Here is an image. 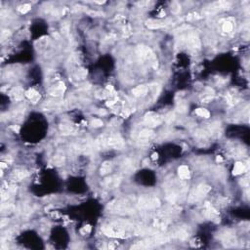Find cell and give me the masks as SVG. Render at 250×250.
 <instances>
[{
	"label": "cell",
	"instance_id": "1",
	"mask_svg": "<svg viewBox=\"0 0 250 250\" xmlns=\"http://www.w3.org/2000/svg\"><path fill=\"white\" fill-rule=\"evenodd\" d=\"M104 233L109 237L116 238H128L133 233H137L132 225L123 222H113L105 226L103 229Z\"/></svg>",
	"mask_w": 250,
	"mask_h": 250
},
{
	"label": "cell",
	"instance_id": "2",
	"mask_svg": "<svg viewBox=\"0 0 250 250\" xmlns=\"http://www.w3.org/2000/svg\"><path fill=\"white\" fill-rule=\"evenodd\" d=\"M133 203H134V198L132 197L118 199V200H114L111 202V204L108 205V209H111L112 212L124 214V213L130 212V210L133 207Z\"/></svg>",
	"mask_w": 250,
	"mask_h": 250
},
{
	"label": "cell",
	"instance_id": "3",
	"mask_svg": "<svg viewBox=\"0 0 250 250\" xmlns=\"http://www.w3.org/2000/svg\"><path fill=\"white\" fill-rule=\"evenodd\" d=\"M99 144H101L102 147H108L112 149H120L124 147V142L120 136L118 135H111L108 137H103L98 141Z\"/></svg>",
	"mask_w": 250,
	"mask_h": 250
},
{
	"label": "cell",
	"instance_id": "4",
	"mask_svg": "<svg viewBox=\"0 0 250 250\" xmlns=\"http://www.w3.org/2000/svg\"><path fill=\"white\" fill-rule=\"evenodd\" d=\"M140 208L143 209H153L160 206V200L157 197L151 196H143L139 198L137 202Z\"/></svg>",
	"mask_w": 250,
	"mask_h": 250
},
{
	"label": "cell",
	"instance_id": "5",
	"mask_svg": "<svg viewBox=\"0 0 250 250\" xmlns=\"http://www.w3.org/2000/svg\"><path fill=\"white\" fill-rule=\"evenodd\" d=\"M210 191H211V187H210L209 185H206V184L199 185V186L192 193L191 196H189V202L193 203V202L200 200V199L205 197Z\"/></svg>",
	"mask_w": 250,
	"mask_h": 250
},
{
	"label": "cell",
	"instance_id": "6",
	"mask_svg": "<svg viewBox=\"0 0 250 250\" xmlns=\"http://www.w3.org/2000/svg\"><path fill=\"white\" fill-rule=\"evenodd\" d=\"M138 55L142 59L149 60V61H151L152 64H153V67L154 68H157V61H156V57H154L153 51L149 47H147V46H139L138 47Z\"/></svg>",
	"mask_w": 250,
	"mask_h": 250
},
{
	"label": "cell",
	"instance_id": "7",
	"mask_svg": "<svg viewBox=\"0 0 250 250\" xmlns=\"http://www.w3.org/2000/svg\"><path fill=\"white\" fill-rule=\"evenodd\" d=\"M161 117L154 112H149L145 116V124L149 127L158 126L161 123Z\"/></svg>",
	"mask_w": 250,
	"mask_h": 250
},
{
	"label": "cell",
	"instance_id": "8",
	"mask_svg": "<svg viewBox=\"0 0 250 250\" xmlns=\"http://www.w3.org/2000/svg\"><path fill=\"white\" fill-rule=\"evenodd\" d=\"M64 91H66V85H64V82H59L58 84L55 85V86H52L50 88L48 93L51 95V96L60 97L64 93Z\"/></svg>",
	"mask_w": 250,
	"mask_h": 250
},
{
	"label": "cell",
	"instance_id": "9",
	"mask_svg": "<svg viewBox=\"0 0 250 250\" xmlns=\"http://www.w3.org/2000/svg\"><path fill=\"white\" fill-rule=\"evenodd\" d=\"M187 43L193 49L200 48V40H199V37L196 32H192L189 34L187 38Z\"/></svg>",
	"mask_w": 250,
	"mask_h": 250
},
{
	"label": "cell",
	"instance_id": "10",
	"mask_svg": "<svg viewBox=\"0 0 250 250\" xmlns=\"http://www.w3.org/2000/svg\"><path fill=\"white\" fill-rule=\"evenodd\" d=\"M205 214L208 219L214 220V221L219 218V212L209 202L205 203Z\"/></svg>",
	"mask_w": 250,
	"mask_h": 250
},
{
	"label": "cell",
	"instance_id": "11",
	"mask_svg": "<svg viewBox=\"0 0 250 250\" xmlns=\"http://www.w3.org/2000/svg\"><path fill=\"white\" fill-rule=\"evenodd\" d=\"M149 87L147 85H139L132 90V94L135 97H144L148 94Z\"/></svg>",
	"mask_w": 250,
	"mask_h": 250
},
{
	"label": "cell",
	"instance_id": "12",
	"mask_svg": "<svg viewBox=\"0 0 250 250\" xmlns=\"http://www.w3.org/2000/svg\"><path fill=\"white\" fill-rule=\"evenodd\" d=\"M24 95H26L29 100H31L33 104H36L39 101V99H40V95H39L36 90H34L33 88H29Z\"/></svg>",
	"mask_w": 250,
	"mask_h": 250
},
{
	"label": "cell",
	"instance_id": "13",
	"mask_svg": "<svg viewBox=\"0 0 250 250\" xmlns=\"http://www.w3.org/2000/svg\"><path fill=\"white\" fill-rule=\"evenodd\" d=\"M178 175L183 180H188L191 177V172L187 165H181L178 168Z\"/></svg>",
	"mask_w": 250,
	"mask_h": 250
},
{
	"label": "cell",
	"instance_id": "14",
	"mask_svg": "<svg viewBox=\"0 0 250 250\" xmlns=\"http://www.w3.org/2000/svg\"><path fill=\"white\" fill-rule=\"evenodd\" d=\"M10 96H11L15 101H22L24 98V92L22 89L20 88H14L11 92H10Z\"/></svg>",
	"mask_w": 250,
	"mask_h": 250
},
{
	"label": "cell",
	"instance_id": "15",
	"mask_svg": "<svg viewBox=\"0 0 250 250\" xmlns=\"http://www.w3.org/2000/svg\"><path fill=\"white\" fill-rule=\"evenodd\" d=\"M245 169H246V167L242 162H237L236 164H234L233 169V175L237 176V175H239V174H242L245 172Z\"/></svg>",
	"mask_w": 250,
	"mask_h": 250
},
{
	"label": "cell",
	"instance_id": "16",
	"mask_svg": "<svg viewBox=\"0 0 250 250\" xmlns=\"http://www.w3.org/2000/svg\"><path fill=\"white\" fill-rule=\"evenodd\" d=\"M153 131L152 129H144L142 130L141 132H140V135H139V137L141 140H145V141H148V140H149L152 137H153Z\"/></svg>",
	"mask_w": 250,
	"mask_h": 250
},
{
	"label": "cell",
	"instance_id": "17",
	"mask_svg": "<svg viewBox=\"0 0 250 250\" xmlns=\"http://www.w3.org/2000/svg\"><path fill=\"white\" fill-rule=\"evenodd\" d=\"M28 176V172L26 170H16L13 174V178L15 181H22Z\"/></svg>",
	"mask_w": 250,
	"mask_h": 250
},
{
	"label": "cell",
	"instance_id": "18",
	"mask_svg": "<svg viewBox=\"0 0 250 250\" xmlns=\"http://www.w3.org/2000/svg\"><path fill=\"white\" fill-rule=\"evenodd\" d=\"M119 182H120V180L117 177H111L106 180V186L109 189H113L116 188V186H118Z\"/></svg>",
	"mask_w": 250,
	"mask_h": 250
},
{
	"label": "cell",
	"instance_id": "19",
	"mask_svg": "<svg viewBox=\"0 0 250 250\" xmlns=\"http://www.w3.org/2000/svg\"><path fill=\"white\" fill-rule=\"evenodd\" d=\"M112 164L109 161H106L102 164L101 167V175H107L112 171Z\"/></svg>",
	"mask_w": 250,
	"mask_h": 250
},
{
	"label": "cell",
	"instance_id": "20",
	"mask_svg": "<svg viewBox=\"0 0 250 250\" xmlns=\"http://www.w3.org/2000/svg\"><path fill=\"white\" fill-rule=\"evenodd\" d=\"M147 26H148L149 28L157 29V28H164V27H165V24H164V23H156V22H153V21H149V22L147 23Z\"/></svg>",
	"mask_w": 250,
	"mask_h": 250
},
{
	"label": "cell",
	"instance_id": "21",
	"mask_svg": "<svg viewBox=\"0 0 250 250\" xmlns=\"http://www.w3.org/2000/svg\"><path fill=\"white\" fill-rule=\"evenodd\" d=\"M196 113L200 117H204V118H209L210 117V112L207 111L206 108H199L196 109Z\"/></svg>",
	"mask_w": 250,
	"mask_h": 250
},
{
	"label": "cell",
	"instance_id": "22",
	"mask_svg": "<svg viewBox=\"0 0 250 250\" xmlns=\"http://www.w3.org/2000/svg\"><path fill=\"white\" fill-rule=\"evenodd\" d=\"M170 8H171V12L175 15L179 14L180 11H181V5L177 1H173L171 5H170Z\"/></svg>",
	"mask_w": 250,
	"mask_h": 250
},
{
	"label": "cell",
	"instance_id": "23",
	"mask_svg": "<svg viewBox=\"0 0 250 250\" xmlns=\"http://www.w3.org/2000/svg\"><path fill=\"white\" fill-rule=\"evenodd\" d=\"M222 29H223V31L225 33H230V32H232L233 31V24L231 22H229V21H226L224 24H223V26H222Z\"/></svg>",
	"mask_w": 250,
	"mask_h": 250
},
{
	"label": "cell",
	"instance_id": "24",
	"mask_svg": "<svg viewBox=\"0 0 250 250\" xmlns=\"http://www.w3.org/2000/svg\"><path fill=\"white\" fill-rule=\"evenodd\" d=\"M31 4H24V5H21V6L18 7V11L21 14H26L31 10Z\"/></svg>",
	"mask_w": 250,
	"mask_h": 250
},
{
	"label": "cell",
	"instance_id": "25",
	"mask_svg": "<svg viewBox=\"0 0 250 250\" xmlns=\"http://www.w3.org/2000/svg\"><path fill=\"white\" fill-rule=\"evenodd\" d=\"M61 130L63 131L64 134H71L72 132V127L69 126V125H66V124H62L61 126H60Z\"/></svg>",
	"mask_w": 250,
	"mask_h": 250
},
{
	"label": "cell",
	"instance_id": "26",
	"mask_svg": "<svg viewBox=\"0 0 250 250\" xmlns=\"http://www.w3.org/2000/svg\"><path fill=\"white\" fill-rule=\"evenodd\" d=\"M64 161V156H56L54 157V163L56 164V165L60 166L62 165Z\"/></svg>",
	"mask_w": 250,
	"mask_h": 250
},
{
	"label": "cell",
	"instance_id": "27",
	"mask_svg": "<svg viewBox=\"0 0 250 250\" xmlns=\"http://www.w3.org/2000/svg\"><path fill=\"white\" fill-rule=\"evenodd\" d=\"M92 126L93 127H101L103 126V121L101 120V119H94V120L92 121Z\"/></svg>",
	"mask_w": 250,
	"mask_h": 250
},
{
	"label": "cell",
	"instance_id": "28",
	"mask_svg": "<svg viewBox=\"0 0 250 250\" xmlns=\"http://www.w3.org/2000/svg\"><path fill=\"white\" fill-rule=\"evenodd\" d=\"M10 34H11L10 31H7V29H4V31H1V39H2V41H4L5 39H7Z\"/></svg>",
	"mask_w": 250,
	"mask_h": 250
},
{
	"label": "cell",
	"instance_id": "29",
	"mask_svg": "<svg viewBox=\"0 0 250 250\" xmlns=\"http://www.w3.org/2000/svg\"><path fill=\"white\" fill-rule=\"evenodd\" d=\"M199 18V16H198V14L197 13H196V12H193V13H191L188 16V18H187V20L188 21H193V20H197V19H198Z\"/></svg>",
	"mask_w": 250,
	"mask_h": 250
},
{
	"label": "cell",
	"instance_id": "30",
	"mask_svg": "<svg viewBox=\"0 0 250 250\" xmlns=\"http://www.w3.org/2000/svg\"><path fill=\"white\" fill-rule=\"evenodd\" d=\"M90 232H91V226L90 225H86V226H84L83 230H81V233H89Z\"/></svg>",
	"mask_w": 250,
	"mask_h": 250
},
{
	"label": "cell",
	"instance_id": "31",
	"mask_svg": "<svg viewBox=\"0 0 250 250\" xmlns=\"http://www.w3.org/2000/svg\"><path fill=\"white\" fill-rule=\"evenodd\" d=\"M87 13L92 17H98V16H102L103 15L101 12H96V11H88Z\"/></svg>",
	"mask_w": 250,
	"mask_h": 250
},
{
	"label": "cell",
	"instance_id": "32",
	"mask_svg": "<svg viewBox=\"0 0 250 250\" xmlns=\"http://www.w3.org/2000/svg\"><path fill=\"white\" fill-rule=\"evenodd\" d=\"M177 109H178V112H186V109H187V106H186V105H180V106L177 108Z\"/></svg>",
	"mask_w": 250,
	"mask_h": 250
},
{
	"label": "cell",
	"instance_id": "33",
	"mask_svg": "<svg viewBox=\"0 0 250 250\" xmlns=\"http://www.w3.org/2000/svg\"><path fill=\"white\" fill-rule=\"evenodd\" d=\"M6 225H8V219H2L1 220V223H0V227L1 228H4L5 226H6Z\"/></svg>",
	"mask_w": 250,
	"mask_h": 250
},
{
	"label": "cell",
	"instance_id": "34",
	"mask_svg": "<svg viewBox=\"0 0 250 250\" xmlns=\"http://www.w3.org/2000/svg\"><path fill=\"white\" fill-rule=\"evenodd\" d=\"M116 102L114 101V100H111V101H108V102H107V106H108V107H112V106H113V105L116 104Z\"/></svg>",
	"mask_w": 250,
	"mask_h": 250
},
{
	"label": "cell",
	"instance_id": "35",
	"mask_svg": "<svg viewBox=\"0 0 250 250\" xmlns=\"http://www.w3.org/2000/svg\"><path fill=\"white\" fill-rule=\"evenodd\" d=\"M11 128H12V129H13L14 131L16 132V133H19V131H20V128H19V126H12Z\"/></svg>",
	"mask_w": 250,
	"mask_h": 250
},
{
	"label": "cell",
	"instance_id": "36",
	"mask_svg": "<svg viewBox=\"0 0 250 250\" xmlns=\"http://www.w3.org/2000/svg\"><path fill=\"white\" fill-rule=\"evenodd\" d=\"M211 100H212V97H208V98L203 99V100H202V102H204V103H208L209 101H211Z\"/></svg>",
	"mask_w": 250,
	"mask_h": 250
},
{
	"label": "cell",
	"instance_id": "37",
	"mask_svg": "<svg viewBox=\"0 0 250 250\" xmlns=\"http://www.w3.org/2000/svg\"><path fill=\"white\" fill-rule=\"evenodd\" d=\"M7 165H6V163H4V162H1V168L2 169H4L5 167H6Z\"/></svg>",
	"mask_w": 250,
	"mask_h": 250
},
{
	"label": "cell",
	"instance_id": "38",
	"mask_svg": "<svg viewBox=\"0 0 250 250\" xmlns=\"http://www.w3.org/2000/svg\"><path fill=\"white\" fill-rule=\"evenodd\" d=\"M216 160H217L218 162H220V161H222V160H223V158H222L221 156H218V157H217V159H216Z\"/></svg>",
	"mask_w": 250,
	"mask_h": 250
},
{
	"label": "cell",
	"instance_id": "39",
	"mask_svg": "<svg viewBox=\"0 0 250 250\" xmlns=\"http://www.w3.org/2000/svg\"><path fill=\"white\" fill-rule=\"evenodd\" d=\"M106 113H107V112H105V111H100V112H99V114H106Z\"/></svg>",
	"mask_w": 250,
	"mask_h": 250
}]
</instances>
